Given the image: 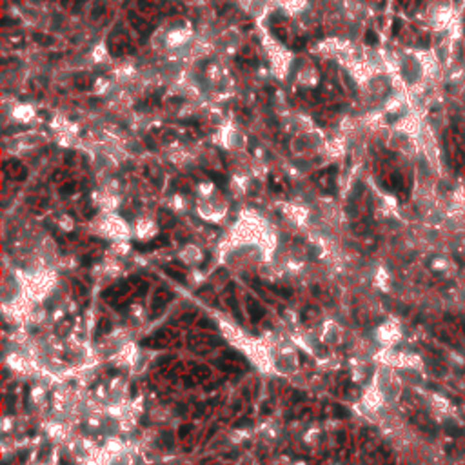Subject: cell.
<instances>
[{
	"mask_svg": "<svg viewBox=\"0 0 465 465\" xmlns=\"http://www.w3.org/2000/svg\"><path fill=\"white\" fill-rule=\"evenodd\" d=\"M365 40L371 44V46H374V44H378V36L374 35L372 31H367V35H365Z\"/></svg>",
	"mask_w": 465,
	"mask_h": 465,
	"instance_id": "obj_1",
	"label": "cell"
},
{
	"mask_svg": "<svg viewBox=\"0 0 465 465\" xmlns=\"http://www.w3.org/2000/svg\"><path fill=\"white\" fill-rule=\"evenodd\" d=\"M167 273L171 274L173 278H176V280H180V282H186V276L182 274V273H178V271H173V269H167Z\"/></svg>",
	"mask_w": 465,
	"mask_h": 465,
	"instance_id": "obj_2",
	"label": "cell"
},
{
	"mask_svg": "<svg viewBox=\"0 0 465 465\" xmlns=\"http://www.w3.org/2000/svg\"><path fill=\"white\" fill-rule=\"evenodd\" d=\"M398 28H400V22H398V20H394V29H393V33H394V35L398 33Z\"/></svg>",
	"mask_w": 465,
	"mask_h": 465,
	"instance_id": "obj_3",
	"label": "cell"
}]
</instances>
